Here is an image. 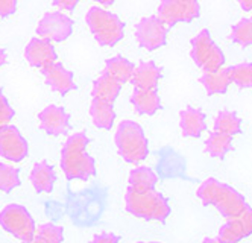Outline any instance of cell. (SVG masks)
<instances>
[{
  "label": "cell",
  "instance_id": "cell-18",
  "mask_svg": "<svg viewBox=\"0 0 252 243\" xmlns=\"http://www.w3.org/2000/svg\"><path fill=\"white\" fill-rule=\"evenodd\" d=\"M29 181L37 193H50L57 182L55 169L46 160L35 163L29 174Z\"/></svg>",
  "mask_w": 252,
  "mask_h": 243
},
{
  "label": "cell",
  "instance_id": "cell-4",
  "mask_svg": "<svg viewBox=\"0 0 252 243\" xmlns=\"http://www.w3.org/2000/svg\"><path fill=\"white\" fill-rule=\"evenodd\" d=\"M114 143L119 155L129 164H140L149 155V141L141 125L134 120H122L116 129Z\"/></svg>",
  "mask_w": 252,
  "mask_h": 243
},
{
  "label": "cell",
  "instance_id": "cell-5",
  "mask_svg": "<svg viewBox=\"0 0 252 243\" xmlns=\"http://www.w3.org/2000/svg\"><path fill=\"white\" fill-rule=\"evenodd\" d=\"M85 22L94 40L103 47H113L123 40L125 23L111 11L92 6L85 15Z\"/></svg>",
  "mask_w": 252,
  "mask_h": 243
},
{
  "label": "cell",
  "instance_id": "cell-39",
  "mask_svg": "<svg viewBox=\"0 0 252 243\" xmlns=\"http://www.w3.org/2000/svg\"><path fill=\"white\" fill-rule=\"evenodd\" d=\"M137 243H159V242H137Z\"/></svg>",
  "mask_w": 252,
  "mask_h": 243
},
{
  "label": "cell",
  "instance_id": "cell-33",
  "mask_svg": "<svg viewBox=\"0 0 252 243\" xmlns=\"http://www.w3.org/2000/svg\"><path fill=\"white\" fill-rule=\"evenodd\" d=\"M92 243H120V240L114 233H100L93 237Z\"/></svg>",
  "mask_w": 252,
  "mask_h": 243
},
{
  "label": "cell",
  "instance_id": "cell-40",
  "mask_svg": "<svg viewBox=\"0 0 252 243\" xmlns=\"http://www.w3.org/2000/svg\"><path fill=\"white\" fill-rule=\"evenodd\" d=\"M23 243H32V242H23Z\"/></svg>",
  "mask_w": 252,
  "mask_h": 243
},
{
  "label": "cell",
  "instance_id": "cell-24",
  "mask_svg": "<svg viewBox=\"0 0 252 243\" xmlns=\"http://www.w3.org/2000/svg\"><path fill=\"white\" fill-rule=\"evenodd\" d=\"M128 182H129L131 189L138 190V192L155 190V185L158 182V176L151 167L140 166V167H135V169H132L129 172Z\"/></svg>",
  "mask_w": 252,
  "mask_h": 243
},
{
  "label": "cell",
  "instance_id": "cell-37",
  "mask_svg": "<svg viewBox=\"0 0 252 243\" xmlns=\"http://www.w3.org/2000/svg\"><path fill=\"white\" fill-rule=\"evenodd\" d=\"M93 2H96L99 5H103V6H111L113 3L117 2V0H93Z\"/></svg>",
  "mask_w": 252,
  "mask_h": 243
},
{
  "label": "cell",
  "instance_id": "cell-8",
  "mask_svg": "<svg viewBox=\"0 0 252 243\" xmlns=\"http://www.w3.org/2000/svg\"><path fill=\"white\" fill-rule=\"evenodd\" d=\"M199 14V0H161L157 17L167 28H172L178 23H190Z\"/></svg>",
  "mask_w": 252,
  "mask_h": 243
},
{
  "label": "cell",
  "instance_id": "cell-11",
  "mask_svg": "<svg viewBox=\"0 0 252 243\" xmlns=\"http://www.w3.org/2000/svg\"><path fill=\"white\" fill-rule=\"evenodd\" d=\"M29 155V143L14 125H5L0 128V157L11 161L20 163Z\"/></svg>",
  "mask_w": 252,
  "mask_h": 243
},
{
  "label": "cell",
  "instance_id": "cell-27",
  "mask_svg": "<svg viewBox=\"0 0 252 243\" xmlns=\"http://www.w3.org/2000/svg\"><path fill=\"white\" fill-rule=\"evenodd\" d=\"M64 228L53 222H47L35 230L32 243H63Z\"/></svg>",
  "mask_w": 252,
  "mask_h": 243
},
{
  "label": "cell",
  "instance_id": "cell-19",
  "mask_svg": "<svg viewBox=\"0 0 252 243\" xmlns=\"http://www.w3.org/2000/svg\"><path fill=\"white\" fill-rule=\"evenodd\" d=\"M131 104L135 109V113L140 116H154L161 108V98L157 90H138L135 88Z\"/></svg>",
  "mask_w": 252,
  "mask_h": 243
},
{
  "label": "cell",
  "instance_id": "cell-36",
  "mask_svg": "<svg viewBox=\"0 0 252 243\" xmlns=\"http://www.w3.org/2000/svg\"><path fill=\"white\" fill-rule=\"evenodd\" d=\"M8 61V53L5 49H0V67H3Z\"/></svg>",
  "mask_w": 252,
  "mask_h": 243
},
{
  "label": "cell",
  "instance_id": "cell-25",
  "mask_svg": "<svg viewBox=\"0 0 252 243\" xmlns=\"http://www.w3.org/2000/svg\"><path fill=\"white\" fill-rule=\"evenodd\" d=\"M231 149H232V137L231 136L213 131V133L208 136V139L205 140V154L213 158H218V160L225 158Z\"/></svg>",
  "mask_w": 252,
  "mask_h": 243
},
{
  "label": "cell",
  "instance_id": "cell-30",
  "mask_svg": "<svg viewBox=\"0 0 252 243\" xmlns=\"http://www.w3.org/2000/svg\"><path fill=\"white\" fill-rule=\"evenodd\" d=\"M231 40L242 47L252 46V18H243L232 26Z\"/></svg>",
  "mask_w": 252,
  "mask_h": 243
},
{
  "label": "cell",
  "instance_id": "cell-22",
  "mask_svg": "<svg viewBox=\"0 0 252 243\" xmlns=\"http://www.w3.org/2000/svg\"><path fill=\"white\" fill-rule=\"evenodd\" d=\"M199 82L204 85L208 96L214 95H223L231 85V79L226 69H219L214 71H205L199 78Z\"/></svg>",
  "mask_w": 252,
  "mask_h": 243
},
{
  "label": "cell",
  "instance_id": "cell-29",
  "mask_svg": "<svg viewBox=\"0 0 252 243\" xmlns=\"http://www.w3.org/2000/svg\"><path fill=\"white\" fill-rule=\"evenodd\" d=\"M229 79L240 88H252V63H242L226 69Z\"/></svg>",
  "mask_w": 252,
  "mask_h": 243
},
{
  "label": "cell",
  "instance_id": "cell-21",
  "mask_svg": "<svg viewBox=\"0 0 252 243\" xmlns=\"http://www.w3.org/2000/svg\"><path fill=\"white\" fill-rule=\"evenodd\" d=\"M90 116L99 129H111L116 122V109L114 104L105 102L100 99H93L92 105H90Z\"/></svg>",
  "mask_w": 252,
  "mask_h": 243
},
{
  "label": "cell",
  "instance_id": "cell-1",
  "mask_svg": "<svg viewBox=\"0 0 252 243\" xmlns=\"http://www.w3.org/2000/svg\"><path fill=\"white\" fill-rule=\"evenodd\" d=\"M88 143L90 139L84 133H75L65 140L60 166L67 179L87 181L96 175V161L87 152Z\"/></svg>",
  "mask_w": 252,
  "mask_h": 243
},
{
  "label": "cell",
  "instance_id": "cell-20",
  "mask_svg": "<svg viewBox=\"0 0 252 243\" xmlns=\"http://www.w3.org/2000/svg\"><path fill=\"white\" fill-rule=\"evenodd\" d=\"M120 90H122V84L117 82L114 78H111L110 74H106L103 71L100 76L93 82L92 96H93V99H100L105 102L114 104L120 95Z\"/></svg>",
  "mask_w": 252,
  "mask_h": 243
},
{
  "label": "cell",
  "instance_id": "cell-15",
  "mask_svg": "<svg viewBox=\"0 0 252 243\" xmlns=\"http://www.w3.org/2000/svg\"><path fill=\"white\" fill-rule=\"evenodd\" d=\"M41 73L44 76L46 84L61 96H65L67 93L73 91L76 88L73 73L67 70L63 64L60 63H53L41 69Z\"/></svg>",
  "mask_w": 252,
  "mask_h": 243
},
{
  "label": "cell",
  "instance_id": "cell-9",
  "mask_svg": "<svg viewBox=\"0 0 252 243\" xmlns=\"http://www.w3.org/2000/svg\"><path fill=\"white\" fill-rule=\"evenodd\" d=\"M75 23L63 11H50L43 15L37 26V35L50 43H63L73 34Z\"/></svg>",
  "mask_w": 252,
  "mask_h": 243
},
{
  "label": "cell",
  "instance_id": "cell-16",
  "mask_svg": "<svg viewBox=\"0 0 252 243\" xmlns=\"http://www.w3.org/2000/svg\"><path fill=\"white\" fill-rule=\"evenodd\" d=\"M161 76H163V70L154 61H145L134 69L131 84L138 90H157Z\"/></svg>",
  "mask_w": 252,
  "mask_h": 243
},
{
  "label": "cell",
  "instance_id": "cell-26",
  "mask_svg": "<svg viewBox=\"0 0 252 243\" xmlns=\"http://www.w3.org/2000/svg\"><path fill=\"white\" fill-rule=\"evenodd\" d=\"M214 131L234 137L242 133V119L234 111L223 109L214 119Z\"/></svg>",
  "mask_w": 252,
  "mask_h": 243
},
{
  "label": "cell",
  "instance_id": "cell-32",
  "mask_svg": "<svg viewBox=\"0 0 252 243\" xmlns=\"http://www.w3.org/2000/svg\"><path fill=\"white\" fill-rule=\"evenodd\" d=\"M19 0H0V17L6 18L15 14Z\"/></svg>",
  "mask_w": 252,
  "mask_h": 243
},
{
  "label": "cell",
  "instance_id": "cell-38",
  "mask_svg": "<svg viewBox=\"0 0 252 243\" xmlns=\"http://www.w3.org/2000/svg\"><path fill=\"white\" fill-rule=\"evenodd\" d=\"M201 243H219V242L216 240V239H210V237H207V239H204Z\"/></svg>",
  "mask_w": 252,
  "mask_h": 243
},
{
  "label": "cell",
  "instance_id": "cell-3",
  "mask_svg": "<svg viewBox=\"0 0 252 243\" xmlns=\"http://www.w3.org/2000/svg\"><path fill=\"white\" fill-rule=\"evenodd\" d=\"M125 208L131 216L164 223L172 213L169 201L157 190L138 192L128 187L125 193Z\"/></svg>",
  "mask_w": 252,
  "mask_h": 243
},
{
  "label": "cell",
  "instance_id": "cell-34",
  "mask_svg": "<svg viewBox=\"0 0 252 243\" xmlns=\"http://www.w3.org/2000/svg\"><path fill=\"white\" fill-rule=\"evenodd\" d=\"M79 3V0H53V5L61 11H73Z\"/></svg>",
  "mask_w": 252,
  "mask_h": 243
},
{
  "label": "cell",
  "instance_id": "cell-14",
  "mask_svg": "<svg viewBox=\"0 0 252 243\" xmlns=\"http://www.w3.org/2000/svg\"><path fill=\"white\" fill-rule=\"evenodd\" d=\"M25 58L32 67L41 70L49 64L57 63L58 53L50 41L40 38V36H33L25 49Z\"/></svg>",
  "mask_w": 252,
  "mask_h": 243
},
{
  "label": "cell",
  "instance_id": "cell-2",
  "mask_svg": "<svg viewBox=\"0 0 252 243\" xmlns=\"http://www.w3.org/2000/svg\"><path fill=\"white\" fill-rule=\"evenodd\" d=\"M196 195L204 205H213L226 219L239 216L248 205L245 196L239 190L216 178H207L199 185Z\"/></svg>",
  "mask_w": 252,
  "mask_h": 243
},
{
  "label": "cell",
  "instance_id": "cell-10",
  "mask_svg": "<svg viewBox=\"0 0 252 243\" xmlns=\"http://www.w3.org/2000/svg\"><path fill=\"white\" fill-rule=\"evenodd\" d=\"M169 28L157 15L143 17L135 26V40L140 47L149 52L163 47L167 41Z\"/></svg>",
  "mask_w": 252,
  "mask_h": 243
},
{
  "label": "cell",
  "instance_id": "cell-7",
  "mask_svg": "<svg viewBox=\"0 0 252 243\" xmlns=\"http://www.w3.org/2000/svg\"><path fill=\"white\" fill-rule=\"evenodd\" d=\"M191 60L204 71H214L223 67L225 55L222 49L214 43L211 34L204 29L191 40Z\"/></svg>",
  "mask_w": 252,
  "mask_h": 243
},
{
  "label": "cell",
  "instance_id": "cell-17",
  "mask_svg": "<svg viewBox=\"0 0 252 243\" xmlns=\"http://www.w3.org/2000/svg\"><path fill=\"white\" fill-rule=\"evenodd\" d=\"M179 126H181L183 136L190 139H197L207 129L205 114L202 109L187 106L179 113Z\"/></svg>",
  "mask_w": 252,
  "mask_h": 243
},
{
  "label": "cell",
  "instance_id": "cell-35",
  "mask_svg": "<svg viewBox=\"0 0 252 243\" xmlns=\"http://www.w3.org/2000/svg\"><path fill=\"white\" fill-rule=\"evenodd\" d=\"M239 5L242 6V9L245 11H252V0H237Z\"/></svg>",
  "mask_w": 252,
  "mask_h": 243
},
{
  "label": "cell",
  "instance_id": "cell-6",
  "mask_svg": "<svg viewBox=\"0 0 252 243\" xmlns=\"http://www.w3.org/2000/svg\"><path fill=\"white\" fill-rule=\"evenodd\" d=\"M0 227L6 233L22 242H32L35 230V220L29 210L20 204H9L0 211Z\"/></svg>",
  "mask_w": 252,
  "mask_h": 243
},
{
  "label": "cell",
  "instance_id": "cell-12",
  "mask_svg": "<svg viewBox=\"0 0 252 243\" xmlns=\"http://www.w3.org/2000/svg\"><path fill=\"white\" fill-rule=\"evenodd\" d=\"M249 236H252V207L246 205L239 216L228 219L223 223L216 240L219 243H239Z\"/></svg>",
  "mask_w": 252,
  "mask_h": 243
},
{
  "label": "cell",
  "instance_id": "cell-28",
  "mask_svg": "<svg viewBox=\"0 0 252 243\" xmlns=\"http://www.w3.org/2000/svg\"><path fill=\"white\" fill-rule=\"evenodd\" d=\"M22 184L20 169L15 166L0 163V192L9 193Z\"/></svg>",
  "mask_w": 252,
  "mask_h": 243
},
{
  "label": "cell",
  "instance_id": "cell-23",
  "mask_svg": "<svg viewBox=\"0 0 252 243\" xmlns=\"http://www.w3.org/2000/svg\"><path fill=\"white\" fill-rule=\"evenodd\" d=\"M134 69H135V66L129 60H126V58L120 57V55H117V57L106 60L103 71L106 74H110L111 78H114L117 82H120L123 85L126 82H131Z\"/></svg>",
  "mask_w": 252,
  "mask_h": 243
},
{
  "label": "cell",
  "instance_id": "cell-13",
  "mask_svg": "<svg viewBox=\"0 0 252 243\" xmlns=\"http://www.w3.org/2000/svg\"><path fill=\"white\" fill-rule=\"evenodd\" d=\"M40 128L47 136L60 137L70 131V114L58 105H47L38 113Z\"/></svg>",
  "mask_w": 252,
  "mask_h": 243
},
{
  "label": "cell",
  "instance_id": "cell-31",
  "mask_svg": "<svg viewBox=\"0 0 252 243\" xmlns=\"http://www.w3.org/2000/svg\"><path fill=\"white\" fill-rule=\"evenodd\" d=\"M14 116H15L14 108L11 106L9 101L3 95V91L0 90V128L5 125H9L11 120L14 119Z\"/></svg>",
  "mask_w": 252,
  "mask_h": 243
}]
</instances>
